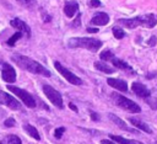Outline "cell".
<instances>
[{
	"label": "cell",
	"mask_w": 157,
	"mask_h": 144,
	"mask_svg": "<svg viewBox=\"0 0 157 144\" xmlns=\"http://www.w3.org/2000/svg\"><path fill=\"white\" fill-rule=\"evenodd\" d=\"M11 59L16 65H18V68H21V69H23L26 71H29V73H33V74H38V75H43V76H47V78H49L52 75L50 71L47 68H44L40 63H38V62H36V60H33V59H31V58H28L26 55L12 54Z\"/></svg>",
	"instance_id": "obj_1"
},
{
	"label": "cell",
	"mask_w": 157,
	"mask_h": 144,
	"mask_svg": "<svg viewBox=\"0 0 157 144\" xmlns=\"http://www.w3.org/2000/svg\"><path fill=\"white\" fill-rule=\"evenodd\" d=\"M118 23L128 27V28H136L139 26H144L147 28H152L157 25V15L148 14V15H141L132 18H119Z\"/></svg>",
	"instance_id": "obj_2"
},
{
	"label": "cell",
	"mask_w": 157,
	"mask_h": 144,
	"mask_svg": "<svg viewBox=\"0 0 157 144\" xmlns=\"http://www.w3.org/2000/svg\"><path fill=\"white\" fill-rule=\"evenodd\" d=\"M102 44V41L92 37H72L67 41L69 48H85L91 52H97Z\"/></svg>",
	"instance_id": "obj_3"
},
{
	"label": "cell",
	"mask_w": 157,
	"mask_h": 144,
	"mask_svg": "<svg viewBox=\"0 0 157 144\" xmlns=\"http://www.w3.org/2000/svg\"><path fill=\"white\" fill-rule=\"evenodd\" d=\"M112 98L114 100L117 106H119L120 108H123V110H125L130 113H140L141 112V108L136 102H134L132 100H130V98H128L123 95L112 94Z\"/></svg>",
	"instance_id": "obj_4"
},
{
	"label": "cell",
	"mask_w": 157,
	"mask_h": 144,
	"mask_svg": "<svg viewBox=\"0 0 157 144\" xmlns=\"http://www.w3.org/2000/svg\"><path fill=\"white\" fill-rule=\"evenodd\" d=\"M7 89H9L13 95H16L28 108H34V107L37 106L34 97H33L29 92H27L26 90L20 89V87H16V86H13V85H7Z\"/></svg>",
	"instance_id": "obj_5"
},
{
	"label": "cell",
	"mask_w": 157,
	"mask_h": 144,
	"mask_svg": "<svg viewBox=\"0 0 157 144\" xmlns=\"http://www.w3.org/2000/svg\"><path fill=\"white\" fill-rule=\"evenodd\" d=\"M54 66H55V69L59 71V74L63 75V78H64L65 80H67L71 85H76V86L82 85V80H81L77 75H75L72 71H70L69 69H66L64 65H61L59 62H55V63H54Z\"/></svg>",
	"instance_id": "obj_6"
},
{
	"label": "cell",
	"mask_w": 157,
	"mask_h": 144,
	"mask_svg": "<svg viewBox=\"0 0 157 144\" xmlns=\"http://www.w3.org/2000/svg\"><path fill=\"white\" fill-rule=\"evenodd\" d=\"M43 92L44 95L49 98V101L58 108H63L64 107V103H63V97L61 95L59 94V91H56L54 87H52L50 85H47L44 84L43 85Z\"/></svg>",
	"instance_id": "obj_7"
},
{
	"label": "cell",
	"mask_w": 157,
	"mask_h": 144,
	"mask_svg": "<svg viewBox=\"0 0 157 144\" xmlns=\"http://www.w3.org/2000/svg\"><path fill=\"white\" fill-rule=\"evenodd\" d=\"M1 76H2V80L9 82V84L16 81V71L7 63H2L1 64Z\"/></svg>",
	"instance_id": "obj_8"
},
{
	"label": "cell",
	"mask_w": 157,
	"mask_h": 144,
	"mask_svg": "<svg viewBox=\"0 0 157 144\" xmlns=\"http://www.w3.org/2000/svg\"><path fill=\"white\" fill-rule=\"evenodd\" d=\"M10 25L12 26V27H15V28H17L18 30V32H21L22 34H25L26 37H31V28H29V26L25 22V21H22V20H20V18H12L11 21H10Z\"/></svg>",
	"instance_id": "obj_9"
},
{
	"label": "cell",
	"mask_w": 157,
	"mask_h": 144,
	"mask_svg": "<svg viewBox=\"0 0 157 144\" xmlns=\"http://www.w3.org/2000/svg\"><path fill=\"white\" fill-rule=\"evenodd\" d=\"M131 90L135 95H137L139 97H142V98H148L151 96V92L150 90L141 82H132L131 85Z\"/></svg>",
	"instance_id": "obj_10"
},
{
	"label": "cell",
	"mask_w": 157,
	"mask_h": 144,
	"mask_svg": "<svg viewBox=\"0 0 157 144\" xmlns=\"http://www.w3.org/2000/svg\"><path fill=\"white\" fill-rule=\"evenodd\" d=\"M1 98H2V103L6 105L9 108L15 110V111L21 110V105H20V102H18L13 96H11V95H9V94L1 91Z\"/></svg>",
	"instance_id": "obj_11"
},
{
	"label": "cell",
	"mask_w": 157,
	"mask_h": 144,
	"mask_svg": "<svg viewBox=\"0 0 157 144\" xmlns=\"http://www.w3.org/2000/svg\"><path fill=\"white\" fill-rule=\"evenodd\" d=\"M107 82H108L109 86L117 89L118 91H123V92H126V91H128V84H126V81H124V80L114 79V78H108V79H107Z\"/></svg>",
	"instance_id": "obj_12"
},
{
	"label": "cell",
	"mask_w": 157,
	"mask_h": 144,
	"mask_svg": "<svg viewBox=\"0 0 157 144\" xmlns=\"http://www.w3.org/2000/svg\"><path fill=\"white\" fill-rule=\"evenodd\" d=\"M109 22V16L105 12H98L91 18V23L96 26H104Z\"/></svg>",
	"instance_id": "obj_13"
},
{
	"label": "cell",
	"mask_w": 157,
	"mask_h": 144,
	"mask_svg": "<svg viewBox=\"0 0 157 144\" xmlns=\"http://www.w3.org/2000/svg\"><path fill=\"white\" fill-rule=\"evenodd\" d=\"M77 11H78V4L76 1H67L64 6V14L67 17H74Z\"/></svg>",
	"instance_id": "obj_14"
},
{
	"label": "cell",
	"mask_w": 157,
	"mask_h": 144,
	"mask_svg": "<svg viewBox=\"0 0 157 144\" xmlns=\"http://www.w3.org/2000/svg\"><path fill=\"white\" fill-rule=\"evenodd\" d=\"M108 117H109V119H110L114 124H117L119 128H121V129H124V130H126V132H134V129L130 128V127H128L126 123H125L121 118H119L118 116H115V114H113V113H109Z\"/></svg>",
	"instance_id": "obj_15"
},
{
	"label": "cell",
	"mask_w": 157,
	"mask_h": 144,
	"mask_svg": "<svg viewBox=\"0 0 157 144\" xmlns=\"http://www.w3.org/2000/svg\"><path fill=\"white\" fill-rule=\"evenodd\" d=\"M129 122L134 126V127H136L137 129H140V130H142V132H146V133H152V129L148 127V124H146L145 122H142V121H140V119H137V118H129Z\"/></svg>",
	"instance_id": "obj_16"
},
{
	"label": "cell",
	"mask_w": 157,
	"mask_h": 144,
	"mask_svg": "<svg viewBox=\"0 0 157 144\" xmlns=\"http://www.w3.org/2000/svg\"><path fill=\"white\" fill-rule=\"evenodd\" d=\"M110 62H112V64H113L115 68H118V69H121V70H125V71L134 73L132 68H131L126 62H124V60H121V59H119V58H115V57H114Z\"/></svg>",
	"instance_id": "obj_17"
},
{
	"label": "cell",
	"mask_w": 157,
	"mask_h": 144,
	"mask_svg": "<svg viewBox=\"0 0 157 144\" xmlns=\"http://www.w3.org/2000/svg\"><path fill=\"white\" fill-rule=\"evenodd\" d=\"M94 68L98 69V70H101V71H103V73H105V74H113L114 73V68L109 66L104 62H96L94 63Z\"/></svg>",
	"instance_id": "obj_18"
},
{
	"label": "cell",
	"mask_w": 157,
	"mask_h": 144,
	"mask_svg": "<svg viewBox=\"0 0 157 144\" xmlns=\"http://www.w3.org/2000/svg\"><path fill=\"white\" fill-rule=\"evenodd\" d=\"M110 139L114 140V142H117L118 144H142V143H140L137 140L126 139V138H123L120 135H113V134H110Z\"/></svg>",
	"instance_id": "obj_19"
},
{
	"label": "cell",
	"mask_w": 157,
	"mask_h": 144,
	"mask_svg": "<svg viewBox=\"0 0 157 144\" xmlns=\"http://www.w3.org/2000/svg\"><path fill=\"white\" fill-rule=\"evenodd\" d=\"M23 128H25V130H26L33 139H36V140H39V139H40V135H39V133H38V130H37L33 126H31V124H25Z\"/></svg>",
	"instance_id": "obj_20"
},
{
	"label": "cell",
	"mask_w": 157,
	"mask_h": 144,
	"mask_svg": "<svg viewBox=\"0 0 157 144\" xmlns=\"http://www.w3.org/2000/svg\"><path fill=\"white\" fill-rule=\"evenodd\" d=\"M21 37H22V33H21V32H16V33H13V34H12V36L6 41L7 46H9V47H13V46H15V43H16Z\"/></svg>",
	"instance_id": "obj_21"
},
{
	"label": "cell",
	"mask_w": 157,
	"mask_h": 144,
	"mask_svg": "<svg viewBox=\"0 0 157 144\" xmlns=\"http://www.w3.org/2000/svg\"><path fill=\"white\" fill-rule=\"evenodd\" d=\"M113 36L117 38V39H121V38H124L125 37V32H124V30L123 28H120L119 26H115V27H113Z\"/></svg>",
	"instance_id": "obj_22"
},
{
	"label": "cell",
	"mask_w": 157,
	"mask_h": 144,
	"mask_svg": "<svg viewBox=\"0 0 157 144\" xmlns=\"http://www.w3.org/2000/svg\"><path fill=\"white\" fill-rule=\"evenodd\" d=\"M99 57H101V59L103 60V62H110L113 58H114V54L110 52V50H103L101 54H99Z\"/></svg>",
	"instance_id": "obj_23"
},
{
	"label": "cell",
	"mask_w": 157,
	"mask_h": 144,
	"mask_svg": "<svg viewBox=\"0 0 157 144\" xmlns=\"http://www.w3.org/2000/svg\"><path fill=\"white\" fill-rule=\"evenodd\" d=\"M6 143H7V144H22L21 139H20L17 135H15V134L7 135V137H6Z\"/></svg>",
	"instance_id": "obj_24"
},
{
	"label": "cell",
	"mask_w": 157,
	"mask_h": 144,
	"mask_svg": "<svg viewBox=\"0 0 157 144\" xmlns=\"http://www.w3.org/2000/svg\"><path fill=\"white\" fill-rule=\"evenodd\" d=\"M20 5H22V6H25V7H32V6H34L36 5V2H37V0H16Z\"/></svg>",
	"instance_id": "obj_25"
},
{
	"label": "cell",
	"mask_w": 157,
	"mask_h": 144,
	"mask_svg": "<svg viewBox=\"0 0 157 144\" xmlns=\"http://www.w3.org/2000/svg\"><path fill=\"white\" fill-rule=\"evenodd\" d=\"M64 133H65V128H64V127H59V128L55 129V132H54V137H55L56 139H60V138L63 137Z\"/></svg>",
	"instance_id": "obj_26"
},
{
	"label": "cell",
	"mask_w": 157,
	"mask_h": 144,
	"mask_svg": "<svg viewBox=\"0 0 157 144\" xmlns=\"http://www.w3.org/2000/svg\"><path fill=\"white\" fill-rule=\"evenodd\" d=\"M15 124H16V122H15V119H13L12 117L5 119V122H4V126H5L6 128H11V127H13Z\"/></svg>",
	"instance_id": "obj_27"
},
{
	"label": "cell",
	"mask_w": 157,
	"mask_h": 144,
	"mask_svg": "<svg viewBox=\"0 0 157 144\" xmlns=\"http://www.w3.org/2000/svg\"><path fill=\"white\" fill-rule=\"evenodd\" d=\"M90 6L91 7H98V6H101V1L99 0H90Z\"/></svg>",
	"instance_id": "obj_28"
},
{
	"label": "cell",
	"mask_w": 157,
	"mask_h": 144,
	"mask_svg": "<svg viewBox=\"0 0 157 144\" xmlns=\"http://www.w3.org/2000/svg\"><path fill=\"white\" fill-rule=\"evenodd\" d=\"M156 42H157L156 37H155V36H152V37L147 41V44H148V46H156Z\"/></svg>",
	"instance_id": "obj_29"
},
{
	"label": "cell",
	"mask_w": 157,
	"mask_h": 144,
	"mask_svg": "<svg viewBox=\"0 0 157 144\" xmlns=\"http://www.w3.org/2000/svg\"><path fill=\"white\" fill-rule=\"evenodd\" d=\"M71 26H72V27H77V26H80V14L77 15L76 20H75V21L71 23Z\"/></svg>",
	"instance_id": "obj_30"
},
{
	"label": "cell",
	"mask_w": 157,
	"mask_h": 144,
	"mask_svg": "<svg viewBox=\"0 0 157 144\" xmlns=\"http://www.w3.org/2000/svg\"><path fill=\"white\" fill-rule=\"evenodd\" d=\"M86 31H87L88 33H97V32H98V28H96V27H87Z\"/></svg>",
	"instance_id": "obj_31"
},
{
	"label": "cell",
	"mask_w": 157,
	"mask_h": 144,
	"mask_svg": "<svg viewBox=\"0 0 157 144\" xmlns=\"http://www.w3.org/2000/svg\"><path fill=\"white\" fill-rule=\"evenodd\" d=\"M90 114H91V118H92L93 121H98V119H99V117H98L97 113H94V112H90Z\"/></svg>",
	"instance_id": "obj_32"
},
{
	"label": "cell",
	"mask_w": 157,
	"mask_h": 144,
	"mask_svg": "<svg viewBox=\"0 0 157 144\" xmlns=\"http://www.w3.org/2000/svg\"><path fill=\"white\" fill-rule=\"evenodd\" d=\"M101 144H115V143H113L112 140H108V139H102Z\"/></svg>",
	"instance_id": "obj_33"
},
{
	"label": "cell",
	"mask_w": 157,
	"mask_h": 144,
	"mask_svg": "<svg viewBox=\"0 0 157 144\" xmlns=\"http://www.w3.org/2000/svg\"><path fill=\"white\" fill-rule=\"evenodd\" d=\"M69 107H70V108H71L72 111H75V112H77V107H76V106H75V105H74L72 102H70V103H69Z\"/></svg>",
	"instance_id": "obj_34"
},
{
	"label": "cell",
	"mask_w": 157,
	"mask_h": 144,
	"mask_svg": "<svg viewBox=\"0 0 157 144\" xmlns=\"http://www.w3.org/2000/svg\"><path fill=\"white\" fill-rule=\"evenodd\" d=\"M0 103H2V98H1V91H0Z\"/></svg>",
	"instance_id": "obj_35"
},
{
	"label": "cell",
	"mask_w": 157,
	"mask_h": 144,
	"mask_svg": "<svg viewBox=\"0 0 157 144\" xmlns=\"http://www.w3.org/2000/svg\"><path fill=\"white\" fill-rule=\"evenodd\" d=\"M152 107H153V108H157V102H156V105H155V106H152Z\"/></svg>",
	"instance_id": "obj_36"
},
{
	"label": "cell",
	"mask_w": 157,
	"mask_h": 144,
	"mask_svg": "<svg viewBox=\"0 0 157 144\" xmlns=\"http://www.w3.org/2000/svg\"><path fill=\"white\" fill-rule=\"evenodd\" d=\"M0 144H2V143H0Z\"/></svg>",
	"instance_id": "obj_37"
}]
</instances>
